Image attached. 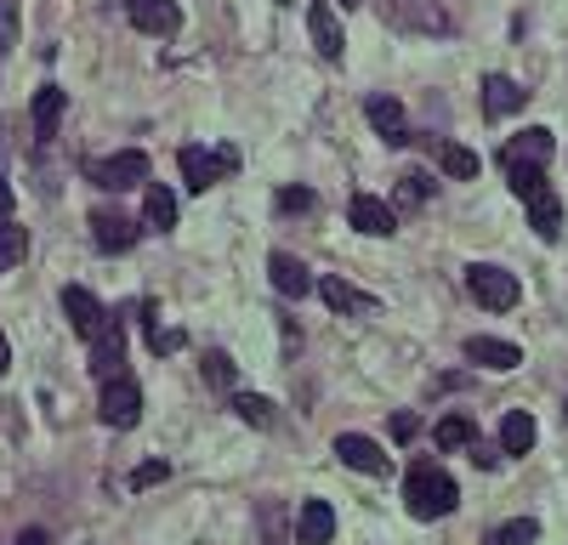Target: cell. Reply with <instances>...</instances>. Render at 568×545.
Returning <instances> with one entry per match:
<instances>
[{"label": "cell", "mask_w": 568, "mask_h": 545, "mask_svg": "<svg viewBox=\"0 0 568 545\" xmlns=\"http://www.w3.org/2000/svg\"><path fill=\"white\" fill-rule=\"evenodd\" d=\"M404 500L415 518H449V511L460 505V489H455V477L438 471V466H415L404 477Z\"/></svg>", "instance_id": "6da1fadb"}, {"label": "cell", "mask_w": 568, "mask_h": 545, "mask_svg": "<svg viewBox=\"0 0 568 545\" xmlns=\"http://www.w3.org/2000/svg\"><path fill=\"white\" fill-rule=\"evenodd\" d=\"M466 290H472V301L489 307V313H512V307L523 301L517 272L494 267V262H472V267H466Z\"/></svg>", "instance_id": "7a4b0ae2"}, {"label": "cell", "mask_w": 568, "mask_h": 545, "mask_svg": "<svg viewBox=\"0 0 568 545\" xmlns=\"http://www.w3.org/2000/svg\"><path fill=\"white\" fill-rule=\"evenodd\" d=\"M86 182L109 188V193H125V188H148V154L125 148V154H109V159H86Z\"/></svg>", "instance_id": "3957f363"}, {"label": "cell", "mask_w": 568, "mask_h": 545, "mask_svg": "<svg viewBox=\"0 0 568 545\" xmlns=\"http://www.w3.org/2000/svg\"><path fill=\"white\" fill-rule=\"evenodd\" d=\"M177 165H182V182H188L193 193H205V188L227 182L233 170H240V154H233V148H182Z\"/></svg>", "instance_id": "277c9868"}, {"label": "cell", "mask_w": 568, "mask_h": 545, "mask_svg": "<svg viewBox=\"0 0 568 545\" xmlns=\"http://www.w3.org/2000/svg\"><path fill=\"white\" fill-rule=\"evenodd\" d=\"M97 415H103V426H114V432L137 426V421H143V387L131 381V375L109 381V387H103V403H97Z\"/></svg>", "instance_id": "5b68a950"}, {"label": "cell", "mask_w": 568, "mask_h": 545, "mask_svg": "<svg viewBox=\"0 0 568 545\" xmlns=\"http://www.w3.org/2000/svg\"><path fill=\"white\" fill-rule=\"evenodd\" d=\"M63 313H69V324H75V335H86V341H97V335H103L109 330V307L103 301H97L91 290H80V285H69V290H63Z\"/></svg>", "instance_id": "8992f818"}, {"label": "cell", "mask_w": 568, "mask_h": 545, "mask_svg": "<svg viewBox=\"0 0 568 545\" xmlns=\"http://www.w3.org/2000/svg\"><path fill=\"white\" fill-rule=\"evenodd\" d=\"M125 18L137 23L143 34H154V41H171V34L182 29L177 0H125Z\"/></svg>", "instance_id": "52a82bcc"}, {"label": "cell", "mask_w": 568, "mask_h": 545, "mask_svg": "<svg viewBox=\"0 0 568 545\" xmlns=\"http://www.w3.org/2000/svg\"><path fill=\"white\" fill-rule=\"evenodd\" d=\"M120 364H125V330H120V319H109V330L91 341V364H86V369L109 387V381H120V375H125Z\"/></svg>", "instance_id": "ba28073f"}, {"label": "cell", "mask_w": 568, "mask_h": 545, "mask_svg": "<svg viewBox=\"0 0 568 545\" xmlns=\"http://www.w3.org/2000/svg\"><path fill=\"white\" fill-rule=\"evenodd\" d=\"M336 455H342V466L370 471V477H381V471L392 466V455L381 449L376 437H364V432H342V437H336Z\"/></svg>", "instance_id": "9c48e42d"}, {"label": "cell", "mask_w": 568, "mask_h": 545, "mask_svg": "<svg viewBox=\"0 0 568 545\" xmlns=\"http://www.w3.org/2000/svg\"><path fill=\"white\" fill-rule=\"evenodd\" d=\"M392 23L398 29H421V34H449V12L438 0H392Z\"/></svg>", "instance_id": "30bf717a"}, {"label": "cell", "mask_w": 568, "mask_h": 545, "mask_svg": "<svg viewBox=\"0 0 568 545\" xmlns=\"http://www.w3.org/2000/svg\"><path fill=\"white\" fill-rule=\"evenodd\" d=\"M552 148H557L552 131H546V125H528L523 136H512V143L500 148V165H506V170H517V165H546Z\"/></svg>", "instance_id": "8fae6325"}, {"label": "cell", "mask_w": 568, "mask_h": 545, "mask_svg": "<svg viewBox=\"0 0 568 545\" xmlns=\"http://www.w3.org/2000/svg\"><path fill=\"white\" fill-rule=\"evenodd\" d=\"M330 534H336V505L302 500V511H296V545H330Z\"/></svg>", "instance_id": "7c38bea8"}, {"label": "cell", "mask_w": 568, "mask_h": 545, "mask_svg": "<svg viewBox=\"0 0 568 545\" xmlns=\"http://www.w3.org/2000/svg\"><path fill=\"white\" fill-rule=\"evenodd\" d=\"M308 34H313V46H319V57H330L336 63L342 57V18H336V7H330V0H313L308 7Z\"/></svg>", "instance_id": "4fadbf2b"}, {"label": "cell", "mask_w": 568, "mask_h": 545, "mask_svg": "<svg viewBox=\"0 0 568 545\" xmlns=\"http://www.w3.org/2000/svg\"><path fill=\"white\" fill-rule=\"evenodd\" d=\"M364 120H370V125H376V136H387L392 148H404V143H410L404 102H398V97H370V102H364Z\"/></svg>", "instance_id": "5bb4252c"}, {"label": "cell", "mask_w": 568, "mask_h": 545, "mask_svg": "<svg viewBox=\"0 0 568 545\" xmlns=\"http://www.w3.org/2000/svg\"><path fill=\"white\" fill-rule=\"evenodd\" d=\"M347 222H353L358 233H370V238H381V233H392V227H398L392 204H387V199H376V193H353V204H347Z\"/></svg>", "instance_id": "9a60e30c"}, {"label": "cell", "mask_w": 568, "mask_h": 545, "mask_svg": "<svg viewBox=\"0 0 568 545\" xmlns=\"http://www.w3.org/2000/svg\"><path fill=\"white\" fill-rule=\"evenodd\" d=\"M91 238L103 251H131L143 238V227L131 222V216H120V211H91Z\"/></svg>", "instance_id": "2e32d148"}, {"label": "cell", "mask_w": 568, "mask_h": 545, "mask_svg": "<svg viewBox=\"0 0 568 545\" xmlns=\"http://www.w3.org/2000/svg\"><path fill=\"white\" fill-rule=\"evenodd\" d=\"M319 296L330 301V307H336V313H358V319H370L376 313V296H364L358 285H347V279H336V272H330V279H319Z\"/></svg>", "instance_id": "e0dca14e"}, {"label": "cell", "mask_w": 568, "mask_h": 545, "mask_svg": "<svg viewBox=\"0 0 568 545\" xmlns=\"http://www.w3.org/2000/svg\"><path fill=\"white\" fill-rule=\"evenodd\" d=\"M267 272H274V290H279V296H296V301H302V296L313 290V272L296 262L290 251H274V256H267Z\"/></svg>", "instance_id": "ac0fdd59"}, {"label": "cell", "mask_w": 568, "mask_h": 545, "mask_svg": "<svg viewBox=\"0 0 568 545\" xmlns=\"http://www.w3.org/2000/svg\"><path fill=\"white\" fill-rule=\"evenodd\" d=\"M466 358L483 364V369H517V364H523V347H512V341H494V335H472V341H466Z\"/></svg>", "instance_id": "d6986e66"}, {"label": "cell", "mask_w": 568, "mask_h": 545, "mask_svg": "<svg viewBox=\"0 0 568 545\" xmlns=\"http://www.w3.org/2000/svg\"><path fill=\"white\" fill-rule=\"evenodd\" d=\"M523 102H528V91H523V86H517L512 75H489V80H483V109H489L494 120H506V114H517Z\"/></svg>", "instance_id": "ffe728a7"}, {"label": "cell", "mask_w": 568, "mask_h": 545, "mask_svg": "<svg viewBox=\"0 0 568 545\" xmlns=\"http://www.w3.org/2000/svg\"><path fill=\"white\" fill-rule=\"evenodd\" d=\"M63 109H69V91H57V86H41V97H35V136L41 143H52L57 136V125H63Z\"/></svg>", "instance_id": "44dd1931"}, {"label": "cell", "mask_w": 568, "mask_h": 545, "mask_svg": "<svg viewBox=\"0 0 568 545\" xmlns=\"http://www.w3.org/2000/svg\"><path fill=\"white\" fill-rule=\"evenodd\" d=\"M534 437H541V426H534V415H523V409H512L506 421H500V455H528Z\"/></svg>", "instance_id": "7402d4cb"}, {"label": "cell", "mask_w": 568, "mask_h": 545, "mask_svg": "<svg viewBox=\"0 0 568 545\" xmlns=\"http://www.w3.org/2000/svg\"><path fill=\"white\" fill-rule=\"evenodd\" d=\"M143 222H148V227H159V233H165V227H177V193H171V188H159V182H148V188H143Z\"/></svg>", "instance_id": "603a6c76"}, {"label": "cell", "mask_w": 568, "mask_h": 545, "mask_svg": "<svg viewBox=\"0 0 568 545\" xmlns=\"http://www.w3.org/2000/svg\"><path fill=\"white\" fill-rule=\"evenodd\" d=\"M528 222H534V233H541V238H557L563 233V199L552 188L541 199H528Z\"/></svg>", "instance_id": "cb8c5ba5"}, {"label": "cell", "mask_w": 568, "mask_h": 545, "mask_svg": "<svg viewBox=\"0 0 568 545\" xmlns=\"http://www.w3.org/2000/svg\"><path fill=\"white\" fill-rule=\"evenodd\" d=\"M472 443H478V426L466 415H444L438 421V449H472Z\"/></svg>", "instance_id": "d4e9b609"}, {"label": "cell", "mask_w": 568, "mask_h": 545, "mask_svg": "<svg viewBox=\"0 0 568 545\" xmlns=\"http://www.w3.org/2000/svg\"><path fill=\"white\" fill-rule=\"evenodd\" d=\"M29 256V233L18 222H0V272H12Z\"/></svg>", "instance_id": "484cf974"}, {"label": "cell", "mask_w": 568, "mask_h": 545, "mask_svg": "<svg viewBox=\"0 0 568 545\" xmlns=\"http://www.w3.org/2000/svg\"><path fill=\"white\" fill-rule=\"evenodd\" d=\"M438 165L449 170V177H478V154L472 148H460V143H438Z\"/></svg>", "instance_id": "4316f807"}, {"label": "cell", "mask_w": 568, "mask_h": 545, "mask_svg": "<svg viewBox=\"0 0 568 545\" xmlns=\"http://www.w3.org/2000/svg\"><path fill=\"white\" fill-rule=\"evenodd\" d=\"M534 540H541V523L534 518H512V523H500L489 534V545H534Z\"/></svg>", "instance_id": "83f0119b"}, {"label": "cell", "mask_w": 568, "mask_h": 545, "mask_svg": "<svg viewBox=\"0 0 568 545\" xmlns=\"http://www.w3.org/2000/svg\"><path fill=\"white\" fill-rule=\"evenodd\" d=\"M506 182H512L517 199H541L546 193V170L541 165H517V170H506Z\"/></svg>", "instance_id": "f1b7e54d"}, {"label": "cell", "mask_w": 568, "mask_h": 545, "mask_svg": "<svg viewBox=\"0 0 568 545\" xmlns=\"http://www.w3.org/2000/svg\"><path fill=\"white\" fill-rule=\"evenodd\" d=\"M233 409H240V421H245V426H274V421H279V415H274V403L256 398V392H240V398H233Z\"/></svg>", "instance_id": "f546056e"}, {"label": "cell", "mask_w": 568, "mask_h": 545, "mask_svg": "<svg viewBox=\"0 0 568 545\" xmlns=\"http://www.w3.org/2000/svg\"><path fill=\"white\" fill-rule=\"evenodd\" d=\"M18 23H23V0H0V57L18 46Z\"/></svg>", "instance_id": "4dcf8cb0"}, {"label": "cell", "mask_w": 568, "mask_h": 545, "mask_svg": "<svg viewBox=\"0 0 568 545\" xmlns=\"http://www.w3.org/2000/svg\"><path fill=\"white\" fill-rule=\"evenodd\" d=\"M261 534H267V545H285V505L279 500L261 505Z\"/></svg>", "instance_id": "1f68e13d"}, {"label": "cell", "mask_w": 568, "mask_h": 545, "mask_svg": "<svg viewBox=\"0 0 568 545\" xmlns=\"http://www.w3.org/2000/svg\"><path fill=\"white\" fill-rule=\"evenodd\" d=\"M205 381L222 387V392L233 387V358H227V353H205Z\"/></svg>", "instance_id": "d6a6232c"}, {"label": "cell", "mask_w": 568, "mask_h": 545, "mask_svg": "<svg viewBox=\"0 0 568 545\" xmlns=\"http://www.w3.org/2000/svg\"><path fill=\"white\" fill-rule=\"evenodd\" d=\"M165 477H171L165 460H143L137 471H131V489H154V483H165Z\"/></svg>", "instance_id": "836d02e7"}, {"label": "cell", "mask_w": 568, "mask_h": 545, "mask_svg": "<svg viewBox=\"0 0 568 545\" xmlns=\"http://www.w3.org/2000/svg\"><path fill=\"white\" fill-rule=\"evenodd\" d=\"M296 211H313V188H285L279 193V216H296Z\"/></svg>", "instance_id": "e575fe53"}, {"label": "cell", "mask_w": 568, "mask_h": 545, "mask_svg": "<svg viewBox=\"0 0 568 545\" xmlns=\"http://www.w3.org/2000/svg\"><path fill=\"white\" fill-rule=\"evenodd\" d=\"M426 199V177L410 170V177H398V204H421Z\"/></svg>", "instance_id": "d590c367"}, {"label": "cell", "mask_w": 568, "mask_h": 545, "mask_svg": "<svg viewBox=\"0 0 568 545\" xmlns=\"http://www.w3.org/2000/svg\"><path fill=\"white\" fill-rule=\"evenodd\" d=\"M415 432H421V421H415V415H398V421H392V437H398V443H410Z\"/></svg>", "instance_id": "8d00e7d4"}, {"label": "cell", "mask_w": 568, "mask_h": 545, "mask_svg": "<svg viewBox=\"0 0 568 545\" xmlns=\"http://www.w3.org/2000/svg\"><path fill=\"white\" fill-rule=\"evenodd\" d=\"M472 460H478V466H500V449L478 437V443H472Z\"/></svg>", "instance_id": "74e56055"}, {"label": "cell", "mask_w": 568, "mask_h": 545, "mask_svg": "<svg viewBox=\"0 0 568 545\" xmlns=\"http://www.w3.org/2000/svg\"><path fill=\"white\" fill-rule=\"evenodd\" d=\"M12 204H18V193H12V182H7V177H0V222L12 216Z\"/></svg>", "instance_id": "f35d334b"}, {"label": "cell", "mask_w": 568, "mask_h": 545, "mask_svg": "<svg viewBox=\"0 0 568 545\" xmlns=\"http://www.w3.org/2000/svg\"><path fill=\"white\" fill-rule=\"evenodd\" d=\"M18 545H52V534H46V529H23Z\"/></svg>", "instance_id": "ab89813d"}, {"label": "cell", "mask_w": 568, "mask_h": 545, "mask_svg": "<svg viewBox=\"0 0 568 545\" xmlns=\"http://www.w3.org/2000/svg\"><path fill=\"white\" fill-rule=\"evenodd\" d=\"M7 364H12V347H7V335H0V375H7Z\"/></svg>", "instance_id": "60d3db41"}, {"label": "cell", "mask_w": 568, "mask_h": 545, "mask_svg": "<svg viewBox=\"0 0 568 545\" xmlns=\"http://www.w3.org/2000/svg\"><path fill=\"white\" fill-rule=\"evenodd\" d=\"M342 7H358V0H342Z\"/></svg>", "instance_id": "b9f144b4"}, {"label": "cell", "mask_w": 568, "mask_h": 545, "mask_svg": "<svg viewBox=\"0 0 568 545\" xmlns=\"http://www.w3.org/2000/svg\"><path fill=\"white\" fill-rule=\"evenodd\" d=\"M563 421H568V403H563Z\"/></svg>", "instance_id": "7bdbcfd3"}]
</instances>
